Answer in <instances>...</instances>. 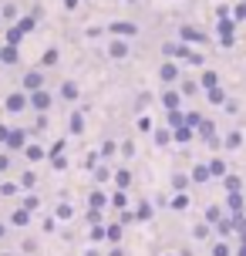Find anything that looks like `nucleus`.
<instances>
[{"mask_svg":"<svg viewBox=\"0 0 246 256\" xmlns=\"http://www.w3.org/2000/svg\"><path fill=\"white\" fill-rule=\"evenodd\" d=\"M240 256H246V246H243V250H240Z\"/></svg>","mask_w":246,"mask_h":256,"instance_id":"f257e3e1","label":"nucleus"}]
</instances>
